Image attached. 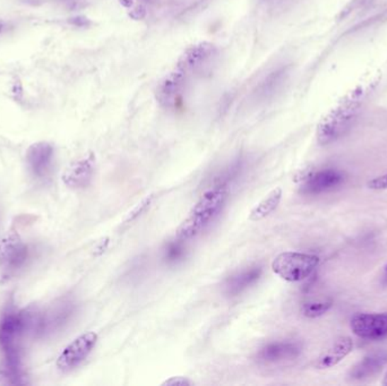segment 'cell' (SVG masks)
I'll list each match as a JSON object with an SVG mask.
<instances>
[{
  "label": "cell",
  "instance_id": "6da1fadb",
  "mask_svg": "<svg viewBox=\"0 0 387 386\" xmlns=\"http://www.w3.org/2000/svg\"><path fill=\"white\" fill-rule=\"evenodd\" d=\"M379 83L377 76H369L354 86L340 100L333 109L323 117L317 126L316 137L320 145L331 144L350 129L360 109Z\"/></svg>",
  "mask_w": 387,
  "mask_h": 386
},
{
  "label": "cell",
  "instance_id": "7a4b0ae2",
  "mask_svg": "<svg viewBox=\"0 0 387 386\" xmlns=\"http://www.w3.org/2000/svg\"><path fill=\"white\" fill-rule=\"evenodd\" d=\"M228 197L229 192L224 186H216L207 190L194 205L186 219L181 222L175 233L177 239L180 242H187L205 230V228L221 214Z\"/></svg>",
  "mask_w": 387,
  "mask_h": 386
},
{
  "label": "cell",
  "instance_id": "3957f363",
  "mask_svg": "<svg viewBox=\"0 0 387 386\" xmlns=\"http://www.w3.org/2000/svg\"><path fill=\"white\" fill-rule=\"evenodd\" d=\"M318 263V256L297 252H286L279 254L273 259L272 270L286 281H303L314 272Z\"/></svg>",
  "mask_w": 387,
  "mask_h": 386
},
{
  "label": "cell",
  "instance_id": "277c9868",
  "mask_svg": "<svg viewBox=\"0 0 387 386\" xmlns=\"http://www.w3.org/2000/svg\"><path fill=\"white\" fill-rule=\"evenodd\" d=\"M98 341V334L94 332H86L79 335V338L71 341V344L62 350L57 359V367L62 372H69L76 368L79 365L88 358Z\"/></svg>",
  "mask_w": 387,
  "mask_h": 386
},
{
  "label": "cell",
  "instance_id": "5b68a950",
  "mask_svg": "<svg viewBox=\"0 0 387 386\" xmlns=\"http://www.w3.org/2000/svg\"><path fill=\"white\" fill-rule=\"evenodd\" d=\"M28 257V247L18 233L7 231L0 237V269L13 272L20 269Z\"/></svg>",
  "mask_w": 387,
  "mask_h": 386
},
{
  "label": "cell",
  "instance_id": "8992f818",
  "mask_svg": "<svg viewBox=\"0 0 387 386\" xmlns=\"http://www.w3.org/2000/svg\"><path fill=\"white\" fill-rule=\"evenodd\" d=\"M216 54V48L209 42L196 43L185 50L179 58L177 69L187 77L203 71Z\"/></svg>",
  "mask_w": 387,
  "mask_h": 386
},
{
  "label": "cell",
  "instance_id": "52a82bcc",
  "mask_svg": "<svg viewBox=\"0 0 387 386\" xmlns=\"http://www.w3.org/2000/svg\"><path fill=\"white\" fill-rule=\"evenodd\" d=\"M351 329L360 338L387 339V312L358 314L351 320Z\"/></svg>",
  "mask_w": 387,
  "mask_h": 386
},
{
  "label": "cell",
  "instance_id": "ba28073f",
  "mask_svg": "<svg viewBox=\"0 0 387 386\" xmlns=\"http://www.w3.org/2000/svg\"><path fill=\"white\" fill-rule=\"evenodd\" d=\"M186 80L187 75L178 69L166 75L156 88V98L158 103L166 109L175 108L180 99Z\"/></svg>",
  "mask_w": 387,
  "mask_h": 386
},
{
  "label": "cell",
  "instance_id": "9c48e42d",
  "mask_svg": "<svg viewBox=\"0 0 387 386\" xmlns=\"http://www.w3.org/2000/svg\"><path fill=\"white\" fill-rule=\"evenodd\" d=\"M94 173L93 154L81 158L76 161L71 162L66 168L65 172L62 173V182L67 187L73 189H81L88 187Z\"/></svg>",
  "mask_w": 387,
  "mask_h": 386
},
{
  "label": "cell",
  "instance_id": "30bf717a",
  "mask_svg": "<svg viewBox=\"0 0 387 386\" xmlns=\"http://www.w3.org/2000/svg\"><path fill=\"white\" fill-rule=\"evenodd\" d=\"M343 180V173L334 169H324L317 172H311L303 180L301 192L305 194L323 193L337 187L342 184Z\"/></svg>",
  "mask_w": 387,
  "mask_h": 386
},
{
  "label": "cell",
  "instance_id": "8fae6325",
  "mask_svg": "<svg viewBox=\"0 0 387 386\" xmlns=\"http://www.w3.org/2000/svg\"><path fill=\"white\" fill-rule=\"evenodd\" d=\"M301 352V346L296 342H275L264 346L258 352V361L262 363H279L283 361H292Z\"/></svg>",
  "mask_w": 387,
  "mask_h": 386
},
{
  "label": "cell",
  "instance_id": "7c38bea8",
  "mask_svg": "<svg viewBox=\"0 0 387 386\" xmlns=\"http://www.w3.org/2000/svg\"><path fill=\"white\" fill-rule=\"evenodd\" d=\"M23 335L20 312H8L0 324V346L3 351L18 348V340Z\"/></svg>",
  "mask_w": 387,
  "mask_h": 386
},
{
  "label": "cell",
  "instance_id": "4fadbf2b",
  "mask_svg": "<svg viewBox=\"0 0 387 386\" xmlns=\"http://www.w3.org/2000/svg\"><path fill=\"white\" fill-rule=\"evenodd\" d=\"M52 156L54 148L47 142L35 143L28 148L26 159L34 175L39 177L47 175L52 161Z\"/></svg>",
  "mask_w": 387,
  "mask_h": 386
},
{
  "label": "cell",
  "instance_id": "5bb4252c",
  "mask_svg": "<svg viewBox=\"0 0 387 386\" xmlns=\"http://www.w3.org/2000/svg\"><path fill=\"white\" fill-rule=\"evenodd\" d=\"M262 273H263V269L260 267H249V269H245L241 272L236 273L235 276H232L226 281V293L230 297L241 295L243 291L252 287L253 284L260 280Z\"/></svg>",
  "mask_w": 387,
  "mask_h": 386
},
{
  "label": "cell",
  "instance_id": "9a60e30c",
  "mask_svg": "<svg viewBox=\"0 0 387 386\" xmlns=\"http://www.w3.org/2000/svg\"><path fill=\"white\" fill-rule=\"evenodd\" d=\"M354 344L348 337L339 339L317 359L316 367L320 369L335 366L352 351Z\"/></svg>",
  "mask_w": 387,
  "mask_h": 386
},
{
  "label": "cell",
  "instance_id": "2e32d148",
  "mask_svg": "<svg viewBox=\"0 0 387 386\" xmlns=\"http://www.w3.org/2000/svg\"><path fill=\"white\" fill-rule=\"evenodd\" d=\"M387 363L386 352L373 353L364 358L362 361L357 363L356 366L350 370V378L352 380H365L371 378L374 375L382 370L383 367Z\"/></svg>",
  "mask_w": 387,
  "mask_h": 386
},
{
  "label": "cell",
  "instance_id": "e0dca14e",
  "mask_svg": "<svg viewBox=\"0 0 387 386\" xmlns=\"http://www.w3.org/2000/svg\"><path fill=\"white\" fill-rule=\"evenodd\" d=\"M282 199V189L280 187L271 190L260 203L255 205L249 214L248 219L250 221H260L265 219L266 216L273 214L280 204Z\"/></svg>",
  "mask_w": 387,
  "mask_h": 386
},
{
  "label": "cell",
  "instance_id": "ac0fdd59",
  "mask_svg": "<svg viewBox=\"0 0 387 386\" xmlns=\"http://www.w3.org/2000/svg\"><path fill=\"white\" fill-rule=\"evenodd\" d=\"M332 307L331 300L311 301L301 307V312L306 317L316 318L324 315Z\"/></svg>",
  "mask_w": 387,
  "mask_h": 386
},
{
  "label": "cell",
  "instance_id": "d6986e66",
  "mask_svg": "<svg viewBox=\"0 0 387 386\" xmlns=\"http://www.w3.org/2000/svg\"><path fill=\"white\" fill-rule=\"evenodd\" d=\"M152 199L153 195H150V197H145L141 203L136 205L135 208L130 211L129 214L126 216V219H125L124 221L125 223H129V222L134 221L136 218H139V216L150 206L151 203H152Z\"/></svg>",
  "mask_w": 387,
  "mask_h": 386
},
{
  "label": "cell",
  "instance_id": "ffe728a7",
  "mask_svg": "<svg viewBox=\"0 0 387 386\" xmlns=\"http://www.w3.org/2000/svg\"><path fill=\"white\" fill-rule=\"evenodd\" d=\"M183 247L179 242H173V244L170 245L169 248L167 250V259L168 261H177V259L183 255Z\"/></svg>",
  "mask_w": 387,
  "mask_h": 386
},
{
  "label": "cell",
  "instance_id": "44dd1931",
  "mask_svg": "<svg viewBox=\"0 0 387 386\" xmlns=\"http://www.w3.org/2000/svg\"><path fill=\"white\" fill-rule=\"evenodd\" d=\"M162 386H188L192 385V382L184 376H173L169 380H164Z\"/></svg>",
  "mask_w": 387,
  "mask_h": 386
},
{
  "label": "cell",
  "instance_id": "7402d4cb",
  "mask_svg": "<svg viewBox=\"0 0 387 386\" xmlns=\"http://www.w3.org/2000/svg\"><path fill=\"white\" fill-rule=\"evenodd\" d=\"M368 187L374 190L387 189V173L383 176L374 178L373 180L368 182Z\"/></svg>",
  "mask_w": 387,
  "mask_h": 386
},
{
  "label": "cell",
  "instance_id": "603a6c76",
  "mask_svg": "<svg viewBox=\"0 0 387 386\" xmlns=\"http://www.w3.org/2000/svg\"><path fill=\"white\" fill-rule=\"evenodd\" d=\"M130 18L135 21H141L146 16V8L143 5H139L129 13Z\"/></svg>",
  "mask_w": 387,
  "mask_h": 386
},
{
  "label": "cell",
  "instance_id": "cb8c5ba5",
  "mask_svg": "<svg viewBox=\"0 0 387 386\" xmlns=\"http://www.w3.org/2000/svg\"><path fill=\"white\" fill-rule=\"evenodd\" d=\"M69 23L79 26V28H86V26L90 25V21L84 16H76V18H71Z\"/></svg>",
  "mask_w": 387,
  "mask_h": 386
},
{
  "label": "cell",
  "instance_id": "d4e9b609",
  "mask_svg": "<svg viewBox=\"0 0 387 386\" xmlns=\"http://www.w3.org/2000/svg\"><path fill=\"white\" fill-rule=\"evenodd\" d=\"M122 6L126 7V8H130V7L134 6V0H119Z\"/></svg>",
  "mask_w": 387,
  "mask_h": 386
},
{
  "label": "cell",
  "instance_id": "484cf974",
  "mask_svg": "<svg viewBox=\"0 0 387 386\" xmlns=\"http://www.w3.org/2000/svg\"><path fill=\"white\" fill-rule=\"evenodd\" d=\"M383 385L387 386V373L386 375H385L384 380H383Z\"/></svg>",
  "mask_w": 387,
  "mask_h": 386
},
{
  "label": "cell",
  "instance_id": "4316f807",
  "mask_svg": "<svg viewBox=\"0 0 387 386\" xmlns=\"http://www.w3.org/2000/svg\"><path fill=\"white\" fill-rule=\"evenodd\" d=\"M3 28H4V23L3 22H1V21H0V33H1V31H3Z\"/></svg>",
  "mask_w": 387,
  "mask_h": 386
},
{
  "label": "cell",
  "instance_id": "83f0119b",
  "mask_svg": "<svg viewBox=\"0 0 387 386\" xmlns=\"http://www.w3.org/2000/svg\"><path fill=\"white\" fill-rule=\"evenodd\" d=\"M386 271H387V267H386Z\"/></svg>",
  "mask_w": 387,
  "mask_h": 386
}]
</instances>
